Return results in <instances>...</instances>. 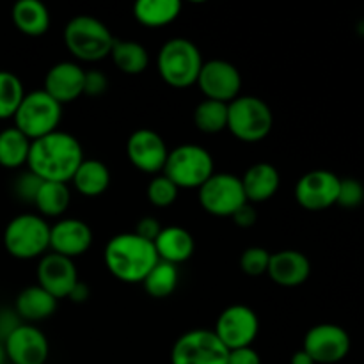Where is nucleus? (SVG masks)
Instances as JSON below:
<instances>
[{"label":"nucleus","instance_id":"obj_12","mask_svg":"<svg viewBox=\"0 0 364 364\" xmlns=\"http://www.w3.org/2000/svg\"><path fill=\"white\" fill-rule=\"evenodd\" d=\"M302 350L315 364L340 363L350 352V336L336 323H318L306 333Z\"/></svg>","mask_w":364,"mask_h":364},{"label":"nucleus","instance_id":"obj_37","mask_svg":"<svg viewBox=\"0 0 364 364\" xmlns=\"http://www.w3.org/2000/svg\"><path fill=\"white\" fill-rule=\"evenodd\" d=\"M109 89V78L105 73L98 70L85 71L84 78V95L87 96H102Z\"/></svg>","mask_w":364,"mask_h":364},{"label":"nucleus","instance_id":"obj_25","mask_svg":"<svg viewBox=\"0 0 364 364\" xmlns=\"http://www.w3.org/2000/svg\"><path fill=\"white\" fill-rule=\"evenodd\" d=\"M71 183H73V187L82 196L96 198V196H102L109 188L110 171L102 160L84 159V162L75 171L73 178H71Z\"/></svg>","mask_w":364,"mask_h":364},{"label":"nucleus","instance_id":"obj_5","mask_svg":"<svg viewBox=\"0 0 364 364\" xmlns=\"http://www.w3.org/2000/svg\"><path fill=\"white\" fill-rule=\"evenodd\" d=\"M213 173L215 164L212 153L196 144H181L171 149L162 171L180 191L199 188Z\"/></svg>","mask_w":364,"mask_h":364},{"label":"nucleus","instance_id":"obj_31","mask_svg":"<svg viewBox=\"0 0 364 364\" xmlns=\"http://www.w3.org/2000/svg\"><path fill=\"white\" fill-rule=\"evenodd\" d=\"M194 123L203 134H220L228 128V103L203 100L194 110Z\"/></svg>","mask_w":364,"mask_h":364},{"label":"nucleus","instance_id":"obj_24","mask_svg":"<svg viewBox=\"0 0 364 364\" xmlns=\"http://www.w3.org/2000/svg\"><path fill=\"white\" fill-rule=\"evenodd\" d=\"M13 23L21 34L43 36L50 27V13L39 0H18L13 6Z\"/></svg>","mask_w":364,"mask_h":364},{"label":"nucleus","instance_id":"obj_10","mask_svg":"<svg viewBox=\"0 0 364 364\" xmlns=\"http://www.w3.org/2000/svg\"><path fill=\"white\" fill-rule=\"evenodd\" d=\"M228 354L213 331L194 329L174 341L171 364H228Z\"/></svg>","mask_w":364,"mask_h":364},{"label":"nucleus","instance_id":"obj_26","mask_svg":"<svg viewBox=\"0 0 364 364\" xmlns=\"http://www.w3.org/2000/svg\"><path fill=\"white\" fill-rule=\"evenodd\" d=\"M180 0H139L134 6V16L144 27H164L180 16Z\"/></svg>","mask_w":364,"mask_h":364},{"label":"nucleus","instance_id":"obj_41","mask_svg":"<svg viewBox=\"0 0 364 364\" xmlns=\"http://www.w3.org/2000/svg\"><path fill=\"white\" fill-rule=\"evenodd\" d=\"M231 219H233V223L237 224L238 228L247 230V228H252L256 224V210L252 208L251 203H245L244 206H240V208L231 215Z\"/></svg>","mask_w":364,"mask_h":364},{"label":"nucleus","instance_id":"obj_22","mask_svg":"<svg viewBox=\"0 0 364 364\" xmlns=\"http://www.w3.org/2000/svg\"><path fill=\"white\" fill-rule=\"evenodd\" d=\"M242 180L247 203H265L276 196L281 185L279 171L267 162H258L245 171Z\"/></svg>","mask_w":364,"mask_h":364},{"label":"nucleus","instance_id":"obj_39","mask_svg":"<svg viewBox=\"0 0 364 364\" xmlns=\"http://www.w3.org/2000/svg\"><path fill=\"white\" fill-rule=\"evenodd\" d=\"M160 231H162V226H160L159 219H155V217H142L137 223V226H135L134 233L153 244L160 235Z\"/></svg>","mask_w":364,"mask_h":364},{"label":"nucleus","instance_id":"obj_17","mask_svg":"<svg viewBox=\"0 0 364 364\" xmlns=\"http://www.w3.org/2000/svg\"><path fill=\"white\" fill-rule=\"evenodd\" d=\"M78 283L77 267L66 256L48 252L38 263V284L59 301L66 299Z\"/></svg>","mask_w":364,"mask_h":364},{"label":"nucleus","instance_id":"obj_36","mask_svg":"<svg viewBox=\"0 0 364 364\" xmlns=\"http://www.w3.org/2000/svg\"><path fill=\"white\" fill-rule=\"evenodd\" d=\"M41 183L43 180H39L34 173L27 171V173L20 174L18 180L14 181V192H16V196L21 199V201L32 203V205H34L36 194H38Z\"/></svg>","mask_w":364,"mask_h":364},{"label":"nucleus","instance_id":"obj_34","mask_svg":"<svg viewBox=\"0 0 364 364\" xmlns=\"http://www.w3.org/2000/svg\"><path fill=\"white\" fill-rule=\"evenodd\" d=\"M270 252L263 247H249L240 256V269L251 277H258L269 270Z\"/></svg>","mask_w":364,"mask_h":364},{"label":"nucleus","instance_id":"obj_44","mask_svg":"<svg viewBox=\"0 0 364 364\" xmlns=\"http://www.w3.org/2000/svg\"><path fill=\"white\" fill-rule=\"evenodd\" d=\"M7 354H6V348H4V343H0V364H7Z\"/></svg>","mask_w":364,"mask_h":364},{"label":"nucleus","instance_id":"obj_43","mask_svg":"<svg viewBox=\"0 0 364 364\" xmlns=\"http://www.w3.org/2000/svg\"><path fill=\"white\" fill-rule=\"evenodd\" d=\"M290 364H315V361H313V359L301 348V350H297L294 355H291Z\"/></svg>","mask_w":364,"mask_h":364},{"label":"nucleus","instance_id":"obj_9","mask_svg":"<svg viewBox=\"0 0 364 364\" xmlns=\"http://www.w3.org/2000/svg\"><path fill=\"white\" fill-rule=\"evenodd\" d=\"M203 210L213 217H231L247 203L242 180L230 173H213L198 188Z\"/></svg>","mask_w":364,"mask_h":364},{"label":"nucleus","instance_id":"obj_45","mask_svg":"<svg viewBox=\"0 0 364 364\" xmlns=\"http://www.w3.org/2000/svg\"><path fill=\"white\" fill-rule=\"evenodd\" d=\"M7 364H13V363H7Z\"/></svg>","mask_w":364,"mask_h":364},{"label":"nucleus","instance_id":"obj_20","mask_svg":"<svg viewBox=\"0 0 364 364\" xmlns=\"http://www.w3.org/2000/svg\"><path fill=\"white\" fill-rule=\"evenodd\" d=\"M267 274L279 287L295 288L308 281L309 274H311V263H309L308 256L302 252L284 249V251L270 255Z\"/></svg>","mask_w":364,"mask_h":364},{"label":"nucleus","instance_id":"obj_11","mask_svg":"<svg viewBox=\"0 0 364 364\" xmlns=\"http://www.w3.org/2000/svg\"><path fill=\"white\" fill-rule=\"evenodd\" d=\"M259 331V320L255 309L244 304H235L224 309L215 322V336L228 350L252 347Z\"/></svg>","mask_w":364,"mask_h":364},{"label":"nucleus","instance_id":"obj_19","mask_svg":"<svg viewBox=\"0 0 364 364\" xmlns=\"http://www.w3.org/2000/svg\"><path fill=\"white\" fill-rule=\"evenodd\" d=\"M84 78L85 70L80 64L63 60L46 71L45 91L60 105L71 103L84 95Z\"/></svg>","mask_w":364,"mask_h":364},{"label":"nucleus","instance_id":"obj_32","mask_svg":"<svg viewBox=\"0 0 364 364\" xmlns=\"http://www.w3.org/2000/svg\"><path fill=\"white\" fill-rule=\"evenodd\" d=\"M25 96L23 84L11 71H0V119L14 117Z\"/></svg>","mask_w":364,"mask_h":364},{"label":"nucleus","instance_id":"obj_14","mask_svg":"<svg viewBox=\"0 0 364 364\" xmlns=\"http://www.w3.org/2000/svg\"><path fill=\"white\" fill-rule=\"evenodd\" d=\"M340 181L336 174L326 169H315L301 176L295 185V199L309 212L327 210L338 201Z\"/></svg>","mask_w":364,"mask_h":364},{"label":"nucleus","instance_id":"obj_27","mask_svg":"<svg viewBox=\"0 0 364 364\" xmlns=\"http://www.w3.org/2000/svg\"><path fill=\"white\" fill-rule=\"evenodd\" d=\"M110 57L117 70L127 75H141L149 64L148 50L132 39H116Z\"/></svg>","mask_w":364,"mask_h":364},{"label":"nucleus","instance_id":"obj_21","mask_svg":"<svg viewBox=\"0 0 364 364\" xmlns=\"http://www.w3.org/2000/svg\"><path fill=\"white\" fill-rule=\"evenodd\" d=\"M153 245H155L160 262L173 263L176 267L180 263L188 262L196 249L194 237L181 226L162 228Z\"/></svg>","mask_w":364,"mask_h":364},{"label":"nucleus","instance_id":"obj_28","mask_svg":"<svg viewBox=\"0 0 364 364\" xmlns=\"http://www.w3.org/2000/svg\"><path fill=\"white\" fill-rule=\"evenodd\" d=\"M71 203V192L68 183L43 181L36 194L34 206L45 217H60Z\"/></svg>","mask_w":364,"mask_h":364},{"label":"nucleus","instance_id":"obj_1","mask_svg":"<svg viewBox=\"0 0 364 364\" xmlns=\"http://www.w3.org/2000/svg\"><path fill=\"white\" fill-rule=\"evenodd\" d=\"M82 162L84 149L78 139L55 130L31 142L27 167L39 180L68 183Z\"/></svg>","mask_w":364,"mask_h":364},{"label":"nucleus","instance_id":"obj_23","mask_svg":"<svg viewBox=\"0 0 364 364\" xmlns=\"http://www.w3.org/2000/svg\"><path fill=\"white\" fill-rule=\"evenodd\" d=\"M57 309V299L43 290L39 284L28 287L18 294L14 311L21 322H41L50 318Z\"/></svg>","mask_w":364,"mask_h":364},{"label":"nucleus","instance_id":"obj_2","mask_svg":"<svg viewBox=\"0 0 364 364\" xmlns=\"http://www.w3.org/2000/svg\"><path fill=\"white\" fill-rule=\"evenodd\" d=\"M105 267L123 283H142L159 263V255L151 242L135 233H119L110 238L103 251Z\"/></svg>","mask_w":364,"mask_h":364},{"label":"nucleus","instance_id":"obj_33","mask_svg":"<svg viewBox=\"0 0 364 364\" xmlns=\"http://www.w3.org/2000/svg\"><path fill=\"white\" fill-rule=\"evenodd\" d=\"M178 192H180V188L166 174L153 176V180L148 183V188H146L148 201L156 208H167V206L173 205L178 198Z\"/></svg>","mask_w":364,"mask_h":364},{"label":"nucleus","instance_id":"obj_13","mask_svg":"<svg viewBox=\"0 0 364 364\" xmlns=\"http://www.w3.org/2000/svg\"><path fill=\"white\" fill-rule=\"evenodd\" d=\"M196 84L199 85L206 100L231 103L240 96L242 75L235 64L224 59H212L208 63H203Z\"/></svg>","mask_w":364,"mask_h":364},{"label":"nucleus","instance_id":"obj_15","mask_svg":"<svg viewBox=\"0 0 364 364\" xmlns=\"http://www.w3.org/2000/svg\"><path fill=\"white\" fill-rule=\"evenodd\" d=\"M127 155L135 169L156 176L164 171L169 149L166 141L155 130L139 128L128 137Z\"/></svg>","mask_w":364,"mask_h":364},{"label":"nucleus","instance_id":"obj_18","mask_svg":"<svg viewBox=\"0 0 364 364\" xmlns=\"http://www.w3.org/2000/svg\"><path fill=\"white\" fill-rule=\"evenodd\" d=\"M92 244V231L80 219H63L50 226V249L52 252L73 259L87 252Z\"/></svg>","mask_w":364,"mask_h":364},{"label":"nucleus","instance_id":"obj_6","mask_svg":"<svg viewBox=\"0 0 364 364\" xmlns=\"http://www.w3.org/2000/svg\"><path fill=\"white\" fill-rule=\"evenodd\" d=\"M60 117H63V105L55 102L45 89H41V91L25 92L13 119L14 128H18L31 141H36L55 132Z\"/></svg>","mask_w":364,"mask_h":364},{"label":"nucleus","instance_id":"obj_4","mask_svg":"<svg viewBox=\"0 0 364 364\" xmlns=\"http://www.w3.org/2000/svg\"><path fill=\"white\" fill-rule=\"evenodd\" d=\"M156 68L167 85L174 89H187L198 82L203 68L201 52L191 39H167L156 57Z\"/></svg>","mask_w":364,"mask_h":364},{"label":"nucleus","instance_id":"obj_40","mask_svg":"<svg viewBox=\"0 0 364 364\" xmlns=\"http://www.w3.org/2000/svg\"><path fill=\"white\" fill-rule=\"evenodd\" d=\"M228 364H262V358L252 347L235 348L228 354Z\"/></svg>","mask_w":364,"mask_h":364},{"label":"nucleus","instance_id":"obj_42","mask_svg":"<svg viewBox=\"0 0 364 364\" xmlns=\"http://www.w3.org/2000/svg\"><path fill=\"white\" fill-rule=\"evenodd\" d=\"M89 295H91V290H89L87 283H84V281L78 279V283L75 284L73 290L70 291L68 299H70V301H73V302H77V304H80V302L87 301Z\"/></svg>","mask_w":364,"mask_h":364},{"label":"nucleus","instance_id":"obj_16","mask_svg":"<svg viewBox=\"0 0 364 364\" xmlns=\"http://www.w3.org/2000/svg\"><path fill=\"white\" fill-rule=\"evenodd\" d=\"M7 361L13 364H45L48 359V340L38 327L21 323L6 341Z\"/></svg>","mask_w":364,"mask_h":364},{"label":"nucleus","instance_id":"obj_38","mask_svg":"<svg viewBox=\"0 0 364 364\" xmlns=\"http://www.w3.org/2000/svg\"><path fill=\"white\" fill-rule=\"evenodd\" d=\"M21 323L23 322L14 309H0V343H4Z\"/></svg>","mask_w":364,"mask_h":364},{"label":"nucleus","instance_id":"obj_8","mask_svg":"<svg viewBox=\"0 0 364 364\" xmlns=\"http://www.w3.org/2000/svg\"><path fill=\"white\" fill-rule=\"evenodd\" d=\"M274 116L267 102L258 96H238L228 103V128L244 142H259L270 134Z\"/></svg>","mask_w":364,"mask_h":364},{"label":"nucleus","instance_id":"obj_29","mask_svg":"<svg viewBox=\"0 0 364 364\" xmlns=\"http://www.w3.org/2000/svg\"><path fill=\"white\" fill-rule=\"evenodd\" d=\"M31 139L25 137L18 128H6L0 132V166L18 169L25 166L31 151Z\"/></svg>","mask_w":364,"mask_h":364},{"label":"nucleus","instance_id":"obj_30","mask_svg":"<svg viewBox=\"0 0 364 364\" xmlns=\"http://www.w3.org/2000/svg\"><path fill=\"white\" fill-rule=\"evenodd\" d=\"M178 281H180L178 267L173 265V263L160 262L159 259V263L153 267L151 272L144 277L142 284H144V290L149 297L166 299L174 294Z\"/></svg>","mask_w":364,"mask_h":364},{"label":"nucleus","instance_id":"obj_35","mask_svg":"<svg viewBox=\"0 0 364 364\" xmlns=\"http://www.w3.org/2000/svg\"><path fill=\"white\" fill-rule=\"evenodd\" d=\"M364 201V187L359 180L354 178H345L340 181V191H338L336 205L343 208H358Z\"/></svg>","mask_w":364,"mask_h":364},{"label":"nucleus","instance_id":"obj_3","mask_svg":"<svg viewBox=\"0 0 364 364\" xmlns=\"http://www.w3.org/2000/svg\"><path fill=\"white\" fill-rule=\"evenodd\" d=\"M64 45L68 52L84 63H98L110 55L116 38L102 20L89 14L71 18L64 27Z\"/></svg>","mask_w":364,"mask_h":364},{"label":"nucleus","instance_id":"obj_7","mask_svg":"<svg viewBox=\"0 0 364 364\" xmlns=\"http://www.w3.org/2000/svg\"><path fill=\"white\" fill-rule=\"evenodd\" d=\"M4 247L16 259H34L50 249V224L41 215L23 213L4 230Z\"/></svg>","mask_w":364,"mask_h":364}]
</instances>
